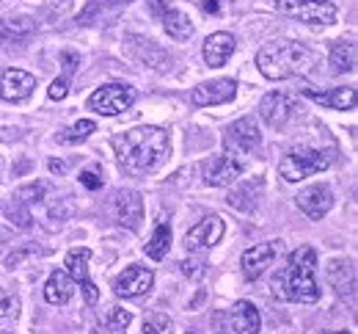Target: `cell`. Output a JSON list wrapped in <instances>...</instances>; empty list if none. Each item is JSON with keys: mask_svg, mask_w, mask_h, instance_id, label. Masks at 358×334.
<instances>
[{"mask_svg": "<svg viewBox=\"0 0 358 334\" xmlns=\"http://www.w3.org/2000/svg\"><path fill=\"white\" fill-rule=\"evenodd\" d=\"M3 238H6V230H0V240H3Z\"/></svg>", "mask_w": 358, "mask_h": 334, "instance_id": "ab89813d", "label": "cell"}, {"mask_svg": "<svg viewBox=\"0 0 358 334\" xmlns=\"http://www.w3.org/2000/svg\"><path fill=\"white\" fill-rule=\"evenodd\" d=\"M190 334H193V332H190Z\"/></svg>", "mask_w": 358, "mask_h": 334, "instance_id": "b9f144b4", "label": "cell"}, {"mask_svg": "<svg viewBox=\"0 0 358 334\" xmlns=\"http://www.w3.org/2000/svg\"><path fill=\"white\" fill-rule=\"evenodd\" d=\"M113 149L119 155V166L130 177L152 174L169 155L171 141L163 127H133L113 139Z\"/></svg>", "mask_w": 358, "mask_h": 334, "instance_id": "6da1fadb", "label": "cell"}, {"mask_svg": "<svg viewBox=\"0 0 358 334\" xmlns=\"http://www.w3.org/2000/svg\"><path fill=\"white\" fill-rule=\"evenodd\" d=\"M61 64H64V75H66V81H69V75L80 67V55L72 53V50H64V53H61Z\"/></svg>", "mask_w": 358, "mask_h": 334, "instance_id": "d6a6232c", "label": "cell"}, {"mask_svg": "<svg viewBox=\"0 0 358 334\" xmlns=\"http://www.w3.org/2000/svg\"><path fill=\"white\" fill-rule=\"evenodd\" d=\"M325 277L331 287L339 293V295H353V287H356V271L348 260H331L328 268H325Z\"/></svg>", "mask_w": 358, "mask_h": 334, "instance_id": "ffe728a7", "label": "cell"}, {"mask_svg": "<svg viewBox=\"0 0 358 334\" xmlns=\"http://www.w3.org/2000/svg\"><path fill=\"white\" fill-rule=\"evenodd\" d=\"M275 11L284 17H295L312 28H325L336 22V6L328 0H275Z\"/></svg>", "mask_w": 358, "mask_h": 334, "instance_id": "277c9868", "label": "cell"}, {"mask_svg": "<svg viewBox=\"0 0 358 334\" xmlns=\"http://www.w3.org/2000/svg\"><path fill=\"white\" fill-rule=\"evenodd\" d=\"M231 321H234V334H259L262 329L259 309L251 301H237L231 307Z\"/></svg>", "mask_w": 358, "mask_h": 334, "instance_id": "7402d4cb", "label": "cell"}, {"mask_svg": "<svg viewBox=\"0 0 358 334\" xmlns=\"http://www.w3.org/2000/svg\"><path fill=\"white\" fill-rule=\"evenodd\" d=\"M221 238H224V221L218 216H207L193 230H187L185 246L187 251H201V249H213Z\"/></svg>", "mask_w": 358, "mask_h": 334, "instance_id": "7c38bea8", "label": "cell"}, {"mask_svg": "<svg viewBox=\"0 0 358 334\" xmlns=\"http://www.w3.org/2000/svg\"><path fill=\"white\" fill-rule=\"evenodd\" d=\"M0 334H8V332H0Z\"/></svg>", "mask_w": 358, "mask_h": 334, "instance_id": "60d3db41", "label": "cell"}, {"mask_svg": "<svg viewBox=\"0 0 358 334\" xmlns=\"http://www.w3.org/2000/svg\"><path fill=\"white\" fill-rule=\"evenodd\" d=\"M47 193V183H34V186H25L17 191V199L22 202H42Z\"/></svg>", "mask_w": 358, "mask_h": 334, "instance_id": "1f68e13d", "label": "cell"}, {"mask_svg": "<svg viewBox=\"0 0 358 334\" xmlns=\"http://www.w3.org/2000/svg\"><path fill=\"white\" fill-rule=\"evenodd\" d=\"M0 25L8 31V36H11V39H25V36H31V34H34V22H31L28 17L6 20V22H0Z\"/></svg>", "mask_w": 358, "mask_h": 334, "instance_id": "f546056e", "label": "cell"}, {"mask_svg": "<svg viewBox=\"0 0 358 334\" xmlns=\"http://www.w3.org/2000/svg\"><path fill=\"white\" fill-rule=\"evenodd\" d=\"M314 53L301 42L275 39L262 45L257 53V67L268 81H289L298 75H306L314 67Z\"/></svg>", "mask_w": 358, "mask_h": 334, "instance_id": "3957f363", "label": "cell"}, {"mask_svg": "<svg viewBox=\"0 0 358 334\" xmlns=\"http://www.w3.org/2000/svg\"><path fill=\"white\" fill-rule=\"evenodd\" d=\"M96 130V125L91 122V119H80L78 125H72L69 130H64L61 136H58V141L61 144H78V141H86L91 133Z\"/></svg>", "mask_w": 358, "mask_h": 334, "instance_id": "83f0119b", "label": "cell"}, {"mask_svg": "<svg viewBox=\"0 0 358 334\" xmlns=\"http://www.w3.org/2000/svg\"><path fill=\"white\" fill-rule=\"evenodd\" d=\"M328 169V158L317 149H292L281 158L278 163V174L287 180V183H298V180H306V177H314L320 172Z\"/></svg>", "mask_w": 358, "mask_h": 334, "instance_id": "5b68a950", "label": "cell"}, {"mask_svg": "<svg viewBox=\"0 0 358 334\" xmlns=\"http://www.w3.org/2000/svg\"><path fill=\"white\" fill-rule=\"evenodd\" d=\"M317 271V251L312 246H301L289 254V265L281 268L273 279L275 295L295 304H314L320 298V285L314 279Z\"/></svg>", "mask_w": 358, "mask_h": 334, "instance_id": "7a4b0ae2", "label": "cell"}, {"mask_svg": "<svg viewBox=\"0 0 358 334\" xmlns=\"http://www.w3.org/2000/svg\"><path fill=\"white\" fill-rule=\"evenodd\" d=\"M201 8L207 14H218L221 11V0H201Z\"/></svg>", "mask_w": 358, "mask_h": 334, "instance_id": "8d00e7d4", "label": "cell"}, {"mask_svg": "<svg viewBox=\"0 0 358 334\" xmlns=\"http://www.w3.org/2000/svg\"><path fill=\"white\" fill-rule=\"evenodd\" d=\"M72 293H75V285H72V277H69V274H64V271H52V274H50V279H47V285H45L47 304L64 307V304H69Z\"/></svg>", "mask_w": 358, "mask_h": 334, "instance_id": "603a6c76", "label": "cell"}, {"mask_svg": "<svg viewBox=\"0 0 358 334\" xmlns=\"http://www.w3.org/2000/svg\"><path fill=\"white\" fill-rule=\"evenodd\" d=\"M163 28H166V34H169L171 39H177V42H185V39L193 36V22H190V17H187L185 11H179V8H169V11H166Z\"/></svg>", "mask_w": 358, "mask_h": 334, "instance_id": "cb8c5ba5", "label": "cell"}, {"mask_svg": "<svg viewBox=\"0 0 358 334\" xmlns=\"http://www.w3.org/2000/svg\"><path fill=\"white\" fill-rule=\"evenodd\" d=\"M36 89V78L25 69H6L0 72V97L6 102H22L34 95Z\"/></svg>", "mask_w": 358, "mask_h": 334, "instance_id": "30bf717a", "label": "cell"}, {"mask_svg": "<svg viewBox=\"0 0 358 334\" xmlns=\"http://www.w3.org/2000/svg\"><path fill=\"white\" fill-rule=\"evenodd\" d=\"M89 260H91V249H86V246L72 249V251L66 254V271H69V277H72L75 282H80L86 301H89V304H96L99 290H96V285L91 282V277H89Z\"/></svg>", "mask_w": 358, "mask_h": 334, "instance_id": "8fae6325", "label": "cell"}, {"mask_svg": "<svg viewBox=\"0 0 358 334\" xmlns=\"http://www.w3.org/2000/svg\"><path fill=\"white\" fill-rule=\"evenodd\" d=\"M331 69L336 75L356 69V48L350 42H334L331 45Z\"/></svg>", "mask_w": 358, "mask_h": 334, "instance_id": "d4e9b609", "label": "cell"}, {"mask_svg": "<svg viewBox=\"0 0 358 334\" xmlns=\"http://www.w3.org/2000/svg\"><path fill=\"white\" fill-rule=\"evenodd\" d=\"M130 323H133V315H130L127 309H122V307H110L108 315H105V329H108L110 334L127 332Z\"/></svg>", "mask_w": 358, "mask_h": 334, "instance_id": "4316f807", "label": "cell"}, {"mask_svg": "<svg viewBox=\"0 0 358 334\" xmlns=\"http://www.w3.org/2000/svg\"><path fill=\"white\" fill-rule=\"evenodd\" d=\"M298 207L312 218L320 221L331 207H334V191L328 186H309L306 191L298 193Z\"/></svg>", "mask_w": 358, "mask_h": 334, "instance_id": "9a60e30c", "label": "cell"}, {"mask_svg": "<svg viewBox=\"0 0 358 334\" xmlns=\"http://www.w3.org/2000/svg\"><path fill=\"white\" fill-rule=\"evenodd\" d=\"M50 99H64V97L69 95V81L66 78H61V81H55L52 86H50Z\"/></svg>", "mask_w": 358, "mask_h": 334, "instance_id": "e575fe53", "label": "cell"}, {"mask_svg": "<svg viewBox=\"0 0 358 334\" xmlns=\"http://www.w3.org/2000/svg\"><path fill=\"white\" fill-rule=\"evenodd\" d=\"M303 95L320 105H325V108H334V111H353V105H356V89H350V86H339L331 92L303 89Z\"/></svg>", "mask_w": 358, "mask_h": 334, "instance_id": "ac0fdd59", "label": "cell"}, {"mask_svg": "<svg viewBox=\"0 0 358 334\" xmlns=\"http://www.w3.org/2000/svg\"><path fill=\"white\" fill-rule=\"evenodd\" d=\"M204 271H207V268H204V260H185V263H182V274H185V277L199 279Z\"/></svg>", "mask_w": 358, "mask_h": 334, "instance_id": "836d02e7", "label": "cell"}, {"mask_svg": "<svg viewBox=\"0 0 358 334\" xmlns=\"http://www.w3.org/2000/svg\"><path fill=\"white\" fill-rule=\"evenodd\" d=\"M113 213L116 221L127 230H138V224L143 221V199L135 191H119L113 199Z\"/></svg>", "mask_w": 358, "mask_h": 334, "instance_id": "5bb4252c", "label": "cell"}, {"mask_svg": "<svg viewBox=\"0 0 358 334\" xmlns=\"http://www.w3.org/2000/svg\"><path fill=\"white\" fill-rule=\"evenodd\" d=\"M231 53H234V36L231 34H213L207 42H204V61H207V67H224L226 61L231 58Z\"/></svg>", "mask_w": 358, "mask_h": 334, "instance_id": "44dd1931", "label": "cell"}, {"mask_svg": "<svg viewBox=\"0 0 358 334\" xmlns=\"http://www.w3.org/2000/svg\"><path fill=\"white\" fill-rule=\"evenodd\" d=\"M240 174H243L240 160H234L231 155H218V158L207 166L204 183H207V186H213V188H226V186H234Z\"/></svg>", "mask_w": 358, "mask_h": 334, "instance_id": "2e32d148", "label": "cell"}, {"mask_svg": "<svg viewBox=\"0 0 358 334\" xmlns=\"http://www.w3.org/2000/svg\"><path fill=\"white\" fill-rule=\"evenodd\" d=\"M80 186H86L89 191H96V188H102V177L96 172H83L80 174Z\"/></svg>", "mask_w": 358, "mask_h": 334, "instance_id": "d590c367", "label": "cell"}, {"mask_svg": "<svg viewBox=\"0 0 358 334\" xmlns=\"http://www.w3.org/2000/svg\"><path fill=\"white\" fill-rule=\"evenodd\" d=\"M320 334H350V332H320Z\"/></svg>", "mask_w": 358, "mask_h": 334, "instance_id": "f35d334b", "label": "cell"}, {"mask_svg": "<svg viewBox=\"0 0 358 334\" xmlns=\"http://www.w3.org/2000/svg\"><path fill=\"white\" fill-rule=\"evenodd\" d=\"M17 315H20V301L8 290L0 287V321H11Z\"/></svg>", "mask_w": 358, "mask_h": 334, "instance_id": "4dcf8cb0", "label": "cell"}, {"mask_svg": "<svg viewBox=\"0 0 358 334\" xmlns=\"http://www.w3.org/2000/svg\"><path fill=\"white\" fill-rule=\"evenodd\" d=\"M229 146L240 149V152H254L259 144H262V133L257 127V119L245 116V119H237L231 127H229V136H226Z\"/></svg>", "mask_w": 358, "mask_h": 334, "instance_id": "e0dca14e", "label": "cell"}, {"mask_svg": "<svg viewBox=\"0 0 358 334\" xmlns=\"http://www.w3.org/2000/svg\"><path fill=\"white\" fill-rule=\"evenodd\" d=\"M295 113H298L295 99L281 95V92H270V95H265L262 102H259V116L268 122L273 130H284V127L295 119Z\"/></svg>", "mask_w": 358, "mask_h": 334, "instance_id": "52a82bcc", "label": "cell"}, {"mask_svg": "<svg viewBox=\"0 0 358 334\" xmlns=\"http://www.w3.org/2000/svg\"><path fill=\"white\" fill-rule=\"evenodd\" d=\"M127 42L133 45L135 58H138L141 64H146V67H152V69H169V64H171V55H169L166 50L157 48L155 42H149V39H141V36H130Z\"/></svg>", "mask_w": 358, "mask_h": 334, "instance_id": "d6986e66", "label": "cell"}, {"mask_svg": "<svg viewBox=\"0 0 358 334\" xmlns=\"http://www.w3.org/2000/svg\"><path fill=\"white\" fill-rule=\"evenodd\" d=\"M50 172L52 174H64L66 172V163L64 160H50Z\"/></svg>", "mask_w": 358, "mask_h": 334, "instance_id": "74e56055", "label": "cell"}, {"mask_svg": "<svg viewBox=\"0 0 358 334\" xmlns=\"http://www.w3.org/2000/svg\"><path fill=\"white\" fill-rule=\"evenodd\" d=\"M169 246H171V227H169V224H157L155 232H152V238H149V243L143 246V251H146V257H152V260H163V257L169 254Z\"/></svg>", "mask_w": 358, "mask_h": 334, "instance_id": "484cf974", "label": "cell"}, {"mask_svg": "<svg viewBox=\"0 0 358 334\" xmlns=\"http://www.w3.org/2000/svg\"><path fill=\"white\" fill-rule=\"evenodd\" d=\"M284 251V243L281 240H268V243H257L254 249H248L245 254H243V260H240V265H243V274L248 277V279H259L265 271H268L270 265L275 263V257Z\"/></svg>", "mask_w": 358, "mask_h": 334, "instance_id": "ba28073f", "label": "cell"}, {"mask_svg": "<svg viewBox=\"0 0 358 334\" xmlns=\"http://www.w3.org/2000/svg\"><path fill=\"white\" fill-rule=\"evenodd\" d=\"M143 334H174V323L166 312H152L143 318Z\"/></svg>", "mask_w": 358, "mask_h": 334, "instance_id": "f1b7e54d", "label": "cell"}, {"mask_svg": "<svg viewBox=\"0 0 358 334\" xmlns=\"http://www.w3.org/2000/svg\"><path fill=\"white\" fill-rule=\"evenodd\" d=\"M135 102V89L127 83H105L89 97V108L99 116H116Z\"/></svg>", "mask_w": 358, "mask_h": 334, "instance_id": "8992f818", "label": "cell"}, {"mask_svg": "<svg viewBox=\"0 0 358 334\" xmlns=\"http://www.w3.org/2000/svg\"><path fill=\"white\" fill-rule=\"evenodd\" d=\"M237 95V83L229 81V78H221V81H213V83H201L193 89V105L196 108H207V105H224V102H231Z\"/></svg>", "mask_w": 358, "mask_h": 334, "instance_id": "4fadbf2b", "label": "cell"}, {"mask_svg": "<svg viewBox=\"0 0 358 334\" xmlns=\"http://www.w3.org/2000/svg\"><path fill=\"white\" fill-rule=\"evenodd\" d=\"M152 285H155V274H152L149 268H143V265H127V268L116 277L113 293H116L119 298H138V295L149 293Z\"/></svg>", "mask_w": 358, "mask_h": 334, "instance_id": "9c48e42d", "label": "cell"}]
</instances>
